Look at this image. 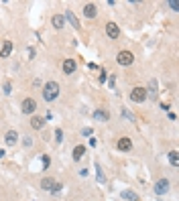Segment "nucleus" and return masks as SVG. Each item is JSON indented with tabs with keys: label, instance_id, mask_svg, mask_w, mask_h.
<instances>
[{
	"label": "nucleus",
	"instance_id": "obj_1",
	"mask_svg": "<svg viewBox=\"0 0 179 201\" xmlns=\"http://www.w3.org/2000/svg\"><path fill=\"white\" fill-rule=\"evenodd\" d=\"M57 96H59V83H57V81H47V83L43 85V98H45V102H53Z\"/></svg>",
	"mask_w": 179,
	"mask_h": 201
},
{
	"label": "nucleus",
	"instance_id": "obj_2",
	"mask_svg": "<svg viewBox=\"0 0 179 201\" xmlns=\"http://www.w3.org/2000/svg\"><path fill=\"white\" fill-rule=\"evenodd\" d=\"M130 100H133V102H144V100H147V87H143V85L133 87V92H130Z\"/></svg>",
	"mask_w": 179,
	"mask_h": 201
},
{
	"label": "nucleus",
	"instance_id": "obj_3",
	"mask_svg": "<svg viewBox=\"0 0 179 201\" xmlns=\"http://www.w3.org/2000/svg\"><path fill=\"white\" fill-rule=\"evenodd\" d=\"M116 61L120 63V65L128 67V65H133V61H134V55L130 53V51H120V53L116 55Z\"/></svg>",
	"mask_w": 179,
	"mask_h": 201
},
{
	"label": "nucleus",
	"instance_id": "obj_4",
	"mask_svg": "<svg viewBox=\"0 0 179 201\" xmlns=\"http://www.w3.org/2000/svg\"><path fill=\"white\" fill-rule=\"evenodd\" d=\"M20 110H23L24 114H35V110H37V102L33 100V98H27V100H23V106H20Z\"/></svg>",
	"mask_w": 179,
	"mask_h": 201
},
{
	"label": "nucleus",
	"instance_id": "obj_5",
	"mask_svg": "<svg viewBox=\"0 0 179 201\" xmlns=\"http://www.w3.org/2000/svg\"><path fill=\"white\" fill-rule=\"evenodd\" d=\"M169 191V181L167 179H159V181L155 183V193L157 195H165Z\"/></svg>",
	"mask_w": 179,
	"mask_h": 201
},
{
	"label": "nucleus",
	"instance_id": "obj_6",
	"mask_svg": "<svg viewBox=\"0 0 179 201\" xmlns=\"http://www.w3.org/2000/svg\"><path fill=\"white\" fill-rule=\"evenodd\" d=\"M106 35H108L110 39H118V35H120L118 24L116 23H108V24H106Z\"/></svg>",
	"mask_w": 179,
	"mask_h": 201
},
{
	"label": "nucleus",
	"instance_id": "obj_7",
	"mask_svg": "<svg viewBox=\"0 0 179 201\" xmlns=\"http://www.w3.org/2000/svg\"><path fill=\"white\" fill-rule=\"evenodd\" d=\"M96 14H98V8H96V4H92V2L84 4V16H86V19H94Z\"/></svg>",
	"mask_w": 179,
	"mask_h": 201
},
{
	"label": "nucleus",
	"instance_id": "obj_8",
	"mask_svg": "<svg viewBox=\"0 0 179 201\" xmlns=\"http://www.w3.org/2000/svg\"><path fill=\"white\" fill-rule=\"evenodd\" d=\"M116 148H118V151H130V148H133V140L124 136V138H120L116 142Z\"/></svg>",
	"mask_w": 179,
	"mask_h": 201
},
{
	"label": "nucleus",
	"instance_id": "obj_9",
	"mask_svg": "<svg viewBox=\"0 0 179 201\" xmlns=\"http://www.w3.org/2000/svg\"><path fill=\"white\" fill-rule=\"evenodd\" d=\"M4 140H6L8 146H14L16 140H19V134H16V130H8V132H6V136H4Z\"/></svg>",
	"mask_w": 179,
	"mask_h": 201
},
{
	"label": "nucleus",
	"instance_id": "obj_10",
	"mask_svg": "<svg viewBox=\"0 0 179 201\" xmlns=\"http://www.w3.org/2000/svg\"><path fill=\"white\" fill-rule=\"evenodd\" d=\"M63 19H65V20H69V24H71V27L79 29V20H78V16H75V14H73V12H71V10H67L65 14H63Z\"/></svg>",
	"mask_w": 179,
	"mask_h": 201
},
{
	"label": "nucleus",
	"instance_id": "obj_11",
	"mask_svg": "<svg viewBox=\"0 0 179 201\" xmlns=\"http://www.w3.org/2000/svg\"><path fill=\"white\" fill-rule=\"evenodd\" d=\"M53 187H55V179L45 177L43 181H41V189H45V191H53Z\"/></svg>",
	"mask_w": 179,
	"mask_h": 201
},
{
	"label": "nucleus",
	"instance_id": "obj_12",
	"mask_svg": "<svg viewBox=\"0 0 179 201\" xmlns=\"http://www.w3.org/2000/svg\"><path fill=\"white\" fill-rule=\"evenodd\" d=\"M51 23H53L55 29H63V27H65V19H63V14H55L53 19H51Z\"/></svg>",
	"mask_w": 179,
	"mask_h": 201
},
{
	"label": "nucleus",
	"instance_id": "obj_13",
	"mask_svg": "<svg viewBox=\"0 0 179 201\" xmlns=\"http://www.w3.org/2000/svg\"><path fill=\"white\" fill-rule=\"evenodd\" d=\"M43 126H45V120H43V118H39V116H33V118H31V128L41 130Z\"/></svg>",
	"mask_w": 179,
	"mask_h": 201
},
{
	"label": "nucleus",
	"instance_id": "obj_14",
	"mask_svg": "<svg viewBox=\"0 0 179 201\" xmlns=\"http://www.w3.org/2000/svg\"><path fill=\"white\" fill-rule=\"evenodd\" d=\"M63 71H65V73H73L75 71V61L73 59H65V61H63Z\"/></svg>",
	"mask_w": 179,
	"mask_h": 201
},
{
	"label": "nucleus",
	"instance_id": "obj_15",
	"mask_svg": "<svg viewBox=\"0 0 179 201\" xmlns=\"http://www.w3.org/2000/svg\"><path fill=\"white\" fill-rule=\"evenodd\" d=\"M10 51H12V43H10V41H4L2 51H0V57H8V55H10Z\"/></svg>",
	"mask_w": 179,
	"mask_h": 201
},
{
	"label": "nucleus",
	"instance_id": "obj_16",
	"mask_svg": "<svg viewBox=\"0 0 179 201\" xmlns=\"http://www.w3.org/2000/svg\"><path fill=\"white\" fill-rule=\"evenodd\" d=\"M122 197H124L126 201H138V195H136L134 191H128V189L122 191Z\"/></svg>",
	"mask_w": 179,
	"mask_h": 201
},
{
	"label": "nucleus",
	"instance_id": "obj_17",
	"mask_svg": "<svg viewBox=\"0 0 179 201\" xmlns=\"http://www.w3.org/2000/svg\"><path fill=\"white\" fill-rule=\"evenodd\" d=\"M84 155H86V146H82V144H79V146L73 148V159H75V161H79Z\"/></svg>",
	"mask_w": 179,
	"mask_h": 201
},
{
	"label": "nucleus",
	"instance_id": "obj_18",
	"mask_svg": "<svg viewBox=\"0 0 179 201\" xmlns=\"http://www.w3.org/2000/svg\"><path fill=\"white\" fill-rule=\"evenodd\" d=\"M94 118L100 120V122H106V120H108V112H104V110H96V112H94Z\"/></svg>",
	"mask_w": 179,
	"mask_h": 201
},
{
	"label": "nucleus",
	"instance_id": "obj_19",
	"mask_svg": "<svg viewBox=\"0 0 179 201\" xmlns=\"http://www.w3.org/2000/svg\"><path fill=\"white\" fill-rule=\"evenodd\" d=\"M169 162H171L173 167H177V165H179V156H177V151H171V152H169Z\"/></svg>",
	"mask_w": 179,
	"mask_h": 201
},
{
	"label": "nucleus",
	"instance_id": "obj_20",
	"mask_svg": "<svg viewBox=\"0 0 179 201\" xmlns=\"http://www.w3.org/2000/svg\"><path fill=\"white\" fill-rule=\"evenodd\" d=\"M149 96H151L153 100L157 98V81L155 79H151V92H149Z\"/></svg>",
	"mask_w": 179,
	"mask_h": 201
},
{
	"label": "nucleus",
	"instance_id": "obj_21",
	"mask_svg": "<svg viewBox=\"0 0 179 201\" xmlns=\"http://www.w3.org/2000/svg\"><path fill=\"white\" fill-rule=\"evenodd\" d=\"M96 179H98V181H102V183L106 181V179H104V173H102V169H100V165L96 167Z\"/></svg>",
	"mask_w": 179,
	"mask_h": 201
},
{
	"label": "nucleus",
	"instance_id": "obj_22",
	"mask_svg": "<svg viewBox=\"0 0 179 201\" xmlns=\"http://www.w3.org/2000/svg\"><path fill=\"white\" fill-rule=\"evenodd\" d=\"M167 6L171 8V10H179V2H177V0H169V2H167Z\"/></svg>",
	"mask_w": 179,
	"mask_h": 201
},
{
	"label": "nucleus",
	"instance_id": "obj_23",
	"mask_svg": "<svg viewBox=\"0 0 179 201\" xmlns=\"http://www.w3.org/2000/svg\"><path fill=\"white\" fill-rule=\"evenodd\" d=\"M55 140H57V142H61V140H63V132L59 130V128L55 130Z\"/></svg>",
	"mask_w": 179,
	"mask_h": 201
},
{
	"label": "nucleus",
	"instance_id": "obj_24",
	"mask_svg": "<svg viewBox=\"0 0 179 201\" xmlns=\"http://www.w3.org/2000/svg\"><path fill=\"white\" fill-rule=\"evenodd\" d=\"M122 114H124V118H128V120H130V122H133V120H134V116H133V114H130V112H128V110H124V112H122Z\"/></svg>",
	"mask_w": 179,
	"mask_h": 201
},
{
	"label": "nucleus",
	"instance_id": "obj_25",
	"mask_svg": "<svg viewBox=\"0 0 179 201\" xmlns=\"http://www.w3.org/2000/svg\"><path fill=\"white\" fill-rule=\"evenodd\" d=\"M98 79H100V83H104V81H106V71H100V77H98Z\"/></svg>",
	"mask_w": 179,
	"mask_h": 201
},
{
	"label": "nucleus",
	"instance_id": "obj_26",
	"mask_svg": "<svg viewBox=\"0 0 179 201\" xmlns=\"http://www.w3.org/2000/svg\"><path fill=\"white\" fill-rule=\"evenodd\" d=\"M84 136H92V128H84Z\"/></svg>",
	"mask_w": 179,
	"mask_h": 201
},
{
	"label": "nucleus",
	"instance_id": "obj_27",
	"mask_svg": "<svg viewBox=\"0 0 179 201\" xmlns=\"http://www.w3.org/2000/svg\"><path fill=\"white\" fill-rule=\"evenodd\" d=\"M161 110H163V112H167V110H169V104H165V102H163V104H161Z\"/></svg>",
	"mask_w": 179,
	"mask_h": 201
},
{
	"label": "nucleus",
	"instance_id": "obj_28",
	"mask_svg": "<svg viewBox=\"0 0 179 201\" xmlns=\"http://www.w3.org/2000/svg\"><path fill=\"white\" fill-rule=\"evenodd\" d=\"M4 155H6V152H4V151H0V159H2V156H4Z\"/></svg>",
	"mask_w": 179,
	"mask_h": 201
}]
</instances>
